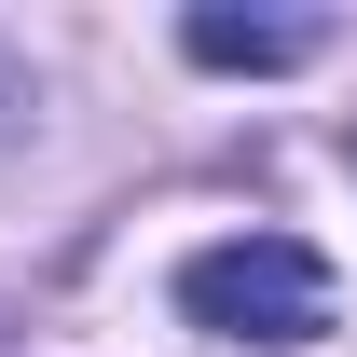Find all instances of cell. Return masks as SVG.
Listing matches in <instances>:
<instances>
[{"mask_svg": "<svg viewBox=\"0 0 357 357\" xmlns=\"http://www.w3.org/2000/svg\"><path fill=\"white\" fill-rule=\"evenodd\" d=\"M178 316L220 330V344H316L330 330V261L303 234H234V248H192L178 261Z\"/></svg>", "mask_w": 357, "mask_h": 357, "instance_id": "1", "label": "cell"}, {"mask_svg": "<svg viewBox=\"0 0 357 357\" xmlns=\"http://www.w3.org/2000/svg\"><path fill=\"white\" fill-rule=\"evenodd\" d=\"M316 42H330L316 14H234V0H192L178 14V55L192 69H303Z\"/></svg>", "mask_w": 357, "mask_h": 357, "instance_id": "2", "label": "cell"}]
</instances>
